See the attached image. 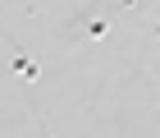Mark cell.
I'll return each mask as SVG.
<instances>
[{"mask_svg":"<svg viewBox=\"0 0 160 138\" xmlns=\"http://www.w3.org/2000/svg\"><path fill=\"white\" fill-rule=\"evenodd\" d=\"M105 32H110V23H105V19H87V23H82V37H87V41H101Z\"/></svg>","mask_w":160,"mask_h":138,"instance_id":"2","label":"cell"},{"mask_svg":"<svg viewBox=\"0 0 160 138\" xmlns=\"http://www.w3.org/2000/svg\"><path fill=\"white\" fill-rule=\"evenodd\" d=\"M9 69H14V74H18V78H23V83H37V78H41L37 60H32L28 51H14V55H9Z\"/></svg>","mask_w":160,"mask_h":138,"instance_id":"1","label":"cell"},{"mask_svg":"<svg viewBox=\"0 0 160 138\" xmlns=\"http://www.w3.org/2000/svg\"><path fill=\"white\" fill-rule=\"evenodd\" d=\"M46 138H50V134H46Z\"/></svg>","mask_w":160,"mask_h":138,"instance_id":"4","label":"cell"},{"mask_svg":"<svg viewBox=\"0 0 160 138\" xmlns=\"http://www.w3.org/2000/svg\"><path fill=\"white\" fill-rule=\"evenodd\" d=\"M137 5H142V0H123V9H137Z\"/></svg>","mask_w":160,"mask_h":138,"instance_id":"3","label":"cell"}]
</instances>
